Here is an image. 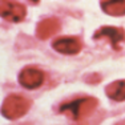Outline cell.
<instances>
[{"mask_svg":"<svg viewBox=\"0 0 125 125\" xmlns=\"http://www.w3.org/2000/svg\"><path fill=\"white\" fill-rule=\"evenodd\" d=\"M116 125H125V120H124V121H120V123H117Z\"/></svg>","mask_w":125,"mask_h":125,"instance_id":"10","label":"cell"},{"mask_svg":"<svg viewBox=\"0 0 125 125\" xmlns=\"http://www.w3.org/2000/svg\"><path fill=\"white\" fill-rule=\"evenodd\" d=\"M93 39L99 40V39H106L111 41L113 49L118 51L123 48V44L125 43V29L124 28H116V27H101L93 33Z\"/></svg>","mask_w":125,"mask_h":125,"instance_id":"3","label":"cell"},{"mask_svg":"<svg viewBox=\"0 0 125 125\" xmlns=\"http://www.w3.org/2000/svg\"><path fill=\"white\" fill-rule=\"evenodd\" d=\"M99 105L96 97H81L69 103H64L59 106V112L69 117L71 120H81L89 116Z\"/></svg>","mask_w":125,"mask_h":125,"instance_id":"1","label":"cell"},{"mask_svg":"<svg viewBox=\"0 0 125 125\" xmlns=\"http://www.w3.org/2000/svg\"><path fill=\"white\" fill-rule=\"evenodd\" d=\"M0 13L3 19L8 20L11 23H20L24 20L27 15V8L19 1H8L3 0L0 3Z\"/></svg>","mask_w":125,"mask_h":125,"instance_id":"4","label":"cell"},{"mask_svg":"<svg viewBox=\"0 0 125 125\" xmlns=\"http://www.w3.org/2000/svg\"><path fill=\"white\" fill-rule=\"evenodd\" d=\"M101 10L111 16H125V0L123 1H100Z\"/></svg>","mask_w":125,"mask_h":125,"instance_id":"9","label":"cell"},{"mask_svg":"<svg viewBox=\"0 0 125 125\" xmlns=\"http://www.w3.org/2000/svg\"><path fill=\"white\" fill-rule=\"evenodd\" d=\"M52 47L62 55H76L81 51V41L77 37H59L52 43Z\"/></svg>","mask_w":125,"mask_h":125,"instance_id":"6","label":"cell"},{"mask_svg":"<svg viewBox=\"0 0 125 125\" xmlns=\"http://www.w3.org/2000/svg\"><path fill=\"white\" fill-rule=\"evenodd\" d=\"M105 93L113 101H125V80H117L105 87Z\"/></svg>","mask_w":125,"mask_h":125,"instance_id":"8","label":"cell"},{"mask_svg":"<svg viewBox=\"0 0 125 125\" xmlns=\"http://www.w3.org/2000/svg\"><path fill=\"white\" fill-rule=\"evenodd\" d=\"M60 21L56 17H47L41 20L36 27V36L40 40H47L60 31Z\"/></svg>","mask_w":125,"mask_h":125,"instance_id":"7","label":"cell"},{"mask_svg":"<svg viewBox=\"0 0 125 125\" xmlns=\"http://www.w3.org/2000/svg\"><path fill=\"white\" fill-rule=\"evenodd\" d=\"M31 108V101L21 94H10L4 100L1 113L8 120H17L23 117Z\"/></svg>","mask_w":125,"mask_h":125,"instance_id":"2","label":"cell"},{"mask_svg":"<svg viewBox=\"0 0 125 125\" xmlns=\"http://www.w3.org/2000/svg\"><path fill=\"white\" fill-rule=\"evenodd\" d=\"M44 72L35 67H27L19 73V83L25 89H36L44 83Z\"/></svg>","mask_w":125,"mask_h":125,"instance_id":"5","label":"cell"}]
</instances>
